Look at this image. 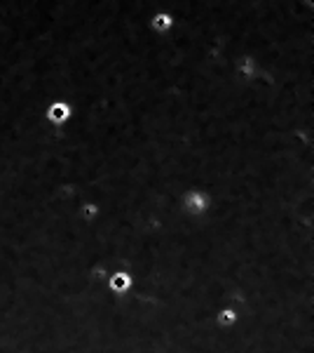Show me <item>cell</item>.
Segmentation results:
<instances>
[{"label": "cell", "mask_w": 314, "mask_h": 353, "mask_svg": "<svg viewBox=\"0 0 314 353\" xmlns=\"http://www.w3.org/2000/svg\"><path fill=\"white\" fill-rule=\"evenodd\" d=\"M209 205H211V198L207 196V193H202V191L185 193V198H183V207L190 212V215H195V217L204 215V212L209 210Z\"/></svg>", "instance_id": "6da1fadb"}, {"label": "cell", "mask_w": 314, "mask_h": 353, "mask_svg": "<svg viewBox=\"0 0 314 353\" xmlns=\"http://www.w3.org/2000/svg\"><path fill=\"white\" fill-rule=\"evenodd\" d=\"M68 118H70V104H66V101H54V104H50L47 120H52L54 125H64Z\"/></svg>", "instance_id": "7a4b0ae2"}, {"label": "cell", "mask_w": 314, "mask_h": 353, "mask_svg": "<svg viewBox=\"0 0 314 353\" xmlns=\"http://www.w3.org/2000/svg\"><path fill=\"white\" fill-rule=\"evenodd\" d=\"M150 26L155 33H167L171 26H174V19H171L169 12H157L153 14V19H150Z\"/></svg>", "instance_id": "3957f363"}, {"label": "cell", "mask_w": 314, "mask_h": 353, "mask_svg": "<svg viewBox=\"0 0 314 353\" xmlns=\"http://www.w3.org/2000/svg\"><path fill=\"white\" fill-rule=\"evenodd\" d=\"M239 71H242V73H246V76H251V73L256 71L253 59H244V61H239Z\"/></svg>", "instance_id": "277c9868"}]
</instances>
